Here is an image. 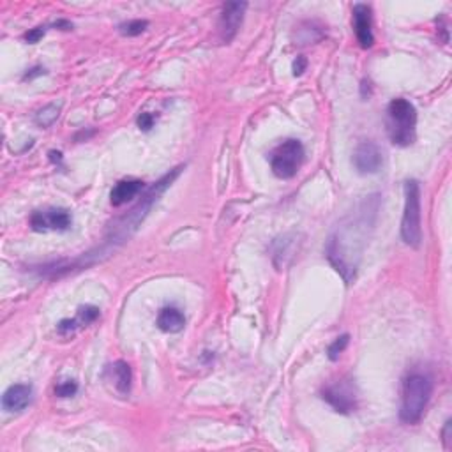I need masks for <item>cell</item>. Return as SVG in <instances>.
Returning <instances> with one entry per match:
<instances>
[{"mask_svg": "<svg viewBox=\"0 0 452 452\" xmlns=\"http://www.w3.org/2000/svg\"><path fill=\"white\" fill-rule=\"evenodd\" d=\"M376 210H378V200H364L359 212L350 214L343 223L336 228L327 243V260L334 269L343 276L347 283L355 279L359 261H361L362 251L368 244V230L373 228Z\"/></svg>", "mask_w": 452, "mask_h": 452, "instance_id": "cell-1", "label": "cell"}, {"mask_svg": "<svg viewBox=\"0 0 452 452\" xmlns=\"http://www.w3.org/2000/svg\"><path fill=\"white\" fill-rule=\"evenodd\" d=\"M433 396V380L426 373L413 371L403 380V396L399 419L405 424H417L422 419Z\"/></svg>", "mask_w": 452, "mask_h": 452, "instance_id": "cell-2", "label": "cell"}, {"mask_svg": "<svg viewBox=\"0 0 452 452\" xmlns=\"http://www.w3.org/2000/svg\"><path fill=\"white\" fill-rule=\"evenodd\" d=\"M387 134L398 147H408L415 141L417 110L408 99L396 98L387 106Z\"/></svg>", "mask_w": 452, "mask_h": 452, "instance_id": "cell-3", "label": "cell"}, {"mask_svg": "<svg viewBox=\"0 0 452 452\" xmlns=\"http://www.w3.org/2000/svg\"><path fill=\"white\" fill-rule=\"evenodd\" d=\"M401 239L410 247H419L420 240H422L420 186L417 181L405 182V210H403L401 217Z\"/></svg>", "mask_w": 452, "mask_h": 452, "instance_id": "cell-4", "label": "cell"}, {"mask_svg": "<svg viewBox=\"0 0 452 452\" xmlns=\"http://www.w3.org/2000/svg\"><path fill=\"white\" fill-rule=\"evenodd\" d=\"M304 145L299 140H295V138L285 140L271 154L272 174L283 181L293 179L304 163Z\"/></svg>", "mask_w": 452, "mask_h": 452, "instance_id": "cell-5", "label": "cell"}, {"mask_svg": "<svg viewBox=\"0 0 452 452\" xmlns=\"http://www.w3.org/2000/svg\"><path fill=\"white\" fill-rule=\"evenodd\" d=\"M322 399L329 403L337 413L348 415L357 408V389L350 378H340L322 389Z\"/></svg>", "mask_w": 452, "mask_h": 452, "instance_id": "cell-6", "label": "cell"}, {"mask_svg": "<svg viewBox=\"0 0 452 452\" xmlns=\"http://www.w3.org/2000/svg\"><path fill=\"white\" fill-rule=\"evenodd\" d=\"M246 9L247 2H226L221 8L219 20H217V34H219L221 43H232L233 37L239 32L240 25H243Z\"/></svg>", "mask_w": 452, "mask_h": 452, "instance_id": "cell-7", "label": "cell"}, {"mask_svg": "<svg viewBox=\"0 0 452 452\" xmlns=\"http://www.w3.org/2000/svg\"><path fill=\"white\" fill-rule=\"evenodd\" d=\"M354 167L361 175L378 174L384 167V153L375 141H362L354 150Z\"/></svg>", "mask_w": 452, "mask_h": 452, "instance_id": "cell-8", "label": "cell"}, {"mask_svg": "<svg viewBox=\"0 0 452 452\" xmlns=\"http://www.w3.org/2000/svg\"><path fill=\"white\" fill-rule=\"evenodd\" d=\"M72 217L69 214V210L65 209H44L36 210L30 216V226L36 232H65L71 226Z\"/></svg>", "mask_w": 452, "mask_h": 452, "instance_id": "cell-9", "label": "cell"}, {"mask_svg": "<svg viewBox=\"0 0 452 452\" xmlns=\"http://www.w3.org/2000/svg\"><path fill=\"white\" fill-rule=\"evenodd\" d=\"M354 30L359 44L364 50L371 48L375 44V36H373V15L371 6L368 4H355L354 6Z\"/></svg>", "mask_w": 452, "mask_h": 452, "instance_id": "cell-10", "label": "cell"}, {"mask_svg": "<svg viewBox=\"0 0 452 452\" xmlns=\"http://www.w3.org/2000/svg\"><path fill=\"white\" fill-rule=\"evenodd\" d=\"M32 399V387L27 384H15L2 396V406L8 412H22L30 405Z\"/></svg>", "mask_w": 452, "mask_h": 452, "instance_id": "cell-11", "label": "cell"}, {"mask_svg": "<svg viewBox=\"0 0 452 452\" xmlns=\"http://www.w3.org/2000/svg\"><path fill=\"white\" fill-rule=\"evenodd\" d=\"M143 189V181H140V179H126V181H120L113 186L112 193H110V202H112L113 207H120L136 198Z\"/></svg>", "mask_w": 452, "mask_h": 452, "instance_id": "cell-12", "label": "cell"}, {"mask_svg": "<svg viewBox=\"0 0 452 452\" xmlns=\"http://www.w3.org/2000/svg\"><path fill=\"white\" fill-rule=\"evenodd\" d=\"M98 318H99V308H96V306H82V308L78 309L77 318L62 320V322L58 323V332L72 334L78 327L91 325V323L96 322Z\"/></svg>", "mask_w": 452, "mask_h": 452, "instance_id": "cell-13", "label": "cell"}, {"mask_svg": "<svg viewBox=\"0 0 452 452\" xmlns=\"http://www.w3.org/2000/svg\"><path fill=\"white\" fill-rule=\"evenodd\" d=\"M157 327L163 332H181L186 325V318L179 308H163L157 315Z\"/></svg>", "mask_w": 452, "mask_h": 452, "instance_id": "cell-14", "label": "cell"}, {"mask_svg": "<svg viewBox=\"0 0 452 452\" xmlns=\"http://www.w3.org/2000/svg\"><path fill=\"white\" fill-rule=\"evenodd\" d=\"M110 373H112V380L113 384H115L117 391H119L120 394H129L131 382H133L129 364L124 361H117L115 364L110 368Z\"/></svg>", "mask_w": 452, "mask_h": 452, "instance_id": "cell-15", "label": "cell"}, {"mask_svg": "<svg viewBox=\"0 0 452 452\" xmlns=\"http://www.w3.org/2000/svg\"><path fill=\"white\" fill-rule=\"evenodd\" d=\"M60 105H55V103H51V105H46L43 106V108L39 110V112L36 113V117H34V120H36V124L39 127H50L53 126L55 122H57L58 115H60Z\"/></svg>", "mask_w": 452, "mask_h": 452, "instance_id": "cell-16", "label": "cell"}, {"mask_svg": "<svg viewBox=\"0 0 452 452\" xmlns=\"http://www.w3.org/2000/svg\"><path fill=\"white\" fill-rule=\"evenodd\" d=\"M147 27H148L147 20H131V22L122 23V25L119 27V30L122 36L136 37V36H140L141 32H145V30H147Z\"/></svg>", "mask_w": 452, "mask_h": 452, "instance_id": "cell-17", "label": "cell"}, {"mask_svg": "<svg viewBox=\"0 0 452 452\" xmlns=\"http://www.w3.org/2000/svg\"><path fill=\"white\" fill-rule=\"evenodd\" d=\"M348 343H350V336H348V334H343V336H340L337 340H334V343L330 344L329 350H327V355H329L330 361H340L341 354H343L344 348L348 347Z\"/></svg>", "mask_w": 452, "mask_h": 452, "instance_id": "cell-18", "label": "cell"}, {"mask_svg": "<svg viewBox=\"0 0 452 452\" xmlns=\"http://www.w3.org/2000/svg\"><path fill=\"white\" fill-rule=\"evenodd\" d=\"M77 392H78V384L75 380L60 382V384L55 387V394H57L58 398H71V396H75Z\"/></svg>", "mask_w": 452, "mask_h": 452, "instance_id": "cell-19", "label": "cell"}, {"mask_svg": "<svg viewBox=\"0 0 452 452\" xmlns=\"http://www.w3.org/2000/svg\"><path fill=\"white\" fill-rule=\"evenodd\" d=\"M136 124L141 131H145V133H147V131L153 129L154 124H156V117H154L153 113H147V112L140 113V117L136 119Z\"/></svg>", "mask_w": 452, "mask_h": 452, "instance_id": "cell-20", "label": "cell"}, {"mask_svg": "<svg viewBox=\"0 0 452 452\" xmlns=\"http://www.w3.org/2000/svg\"><path fill=\"white\" fill-rule=\"evenodd\" d=\"M44 32H46V27H36V29H30L23 37H25L27 43L36 44V43H39L41 37L44 36Z\"/></svg>", "mask_w": 452, "mask_h": 452, "instance_id": "cell-21", "label": "cell"}, {"mask_svg": "<svg viewBox=\"0 0 452 452\" xmlns=\"http://www.w3.org/2000/svg\"><path fill=\"white\" fill-rule=\"evenodd\" d=\"M451 430H452V420L448 419L447 422H445L444 430H441V441H444V448H445V451H451V448H452Z\"/></svg>", "mask_w": 452, "mask_h": 452, "instance_id": "cell-22", "label": "cell"}, {"mask_svg": "<svg viewBox=\"0 0 452 452\" xmlns=\"http://www.w3.org/2000/svg\"><path fill=\"white\" fill-rule=\"evenodd\" d=\"M306 69H308V58L299 55V57L293 60V77H300Z\"/></svg>", "mask_w": 452, "mask_h": 452, "instance_id": "cell-23", "label": "cell"}, {"mask_svg": "<svg viewBox=\"0 0 452 452\" xmlns=\"http://www.w3.org/2000/svg\"><path fill=\"white\" fill-rule=\"evenodd\" d=\"M41 75H46V69L44 67H41V65H37V67H34V69H30L29 72H27L25 77H23V80H34V78L36 77H41Z\"/></svg>", "mask_w": 452, "mask_h": 452, "instance_id": "cell-24", "label": "cell"}, {"mask_svg": "<svg viewBox=\"0 0 452 452\" xmlns=\"http://www.w3.org/2000/svg\"><path fill=\"white\" fill-rule=\"evenodd\" d=\"M55 27H58V29H62V30H69V29H72L71 23L65 22V20H58V22L55 23Z\"/></svg>", "mask_w": 452, "mask_h": 452, "instance_id": "cell-25", "label": "cell"}, {"mask_svg": "<svg viewBox=\"0 0 452 452\" xmlns=\"http://www.w3.org/2000/svg\"><path fill=\"white\" fill-rule=\"evenodd\" d=\"M50 160L53 161V163H60V161H62V154H60V153H55V150H51V153H50Z\"/></svg>", "mask_w": 452, "mask_h": 452, "instance_id": "cell-26", "label": "cell"}]
</instances>
